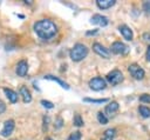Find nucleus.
I'll use <instances>...</instances> for the list:
<instances>
[{"instance_id": "0eeeda50", "label": "nucleus", "mask_w": 150, "mask_h": 140, "mask_svg": "<svg viewBox=\"0 0 150 140\" xmlns=\"http://www.w3.org/2000/svg\"><path fill=\"white\" fill-rule=\"evenodd\" d=\"M93 51H94L96 54H98L100 56L105 58V59H108V58H109V55H110L109 51H108L103 45H101V44H98V42L93 44Z\"/></svg>"}, {"instance_id": "423d86ee", "label": "nucleus", "mask_w": 150, "mask_h": 140, "mask_svg": "<svg viewBox=\"0 0 150 140\" xmlns=\"http://www.w3.org/2000/svg\"><path fill=\"white\" fill-rule=\"evenodd\" d=\"M110 51L114 54H127L129 52V47L121 41H115V42H112Z\"/></svg>"}, {"instance_id": "1a4fd4ad", "label": "nucleus", "mask_w": 150, "mask_h": 140, "mask_svg": "<svg viewBox=\"0 0 150 140\" xmlns=\"http://www.w3.org/2000/svg\"><path fill=\"white\" fill-rule=\"evenodd\" d=\"M90 22L94 24V25H98V26L104 27V26L108 25L109 20H108V18L104 16V15H101V14H94V15L91 16V19H90Z\"/></svg>"}, {"instance_id": "473e14b6", "label": "nucleus", "mask_w": 150, "mask_h": 140, "mask_svg": "<svg viewBox=\"0 0 150 140\" xmlns=\"http://www.w3.org/2000/svg\"><path fill=\"white\" fill-rule=\"evenodd\" d=\"M13 140H16V139H13Z\"/></svg>"}, {"instance_id": "f03ea898", "label": "nucleus", "mask_w": 150, "mask_h": 140, "mask_svg": "<svg viewBox=\"0 0 150 140\" xmlns=\"http://www.w3.org/2000/svg\"><path fill=\"white\" fill-rule=\"evenodd\" d=\"M69 55L73 61H81L88 55V48L83 44H75L74 47L70 49Z\"/></svg>"}, {"instance_id": "f257e3e1", "label": "nucleus", "mask_w": 150, "mask_h": 140, "mask_svg": "<svg viewBox=\"0 0 150 140\" xmlns=\"http://www.w3.org/2000/svg\"><path fill=\"white\" fill-rule=\"evenodd\" d=\"M34 31L39 38L49 40L57 33V26L49 19H41L34 24Z\"/></svg>"}, {"instance_id": "393cba45", "label": "nucleus", "mask_w": 150, "mask_h": 140, "mask_svg": "<svg viewBox=\"0 0 150 140\" xmlns=\"http://www.w3.org/2000/svg\"><path fill=\"white\" fill-rule=\"evenodd\" d=\"M62 124H63V120L59 116V118L56 119V122L54 124V126H55V128H61V127H62Z\"/></svg>"}, {"instance_id": "cd10ccee", "label": "nucleus", "mask_w": 150, "mask_h": 140, "mask_svg": "<svg viewBox=\"0 0 150 140\" xmlns=\"http://www.w3.org/2000/svg\"><path fill=\"white\" fill-rule=\"evenodd\" d=\"M5 111H6V105H5V102L0 99V114H1V113H4Z\"/></svg>"}, {"instance_id": "f3484780", "label": "nucleus", "mask_w": 150, "mask_h": 140, "mask_svg": "<svg viewBox=\"0 0 150 140\" xmlns=\"http://www.w3.org/2000/svg\"><path fill=\"white\" fill-rule=\"evenodd\" d=\"M45 79H48V80H53V81L57 82V84H59L61 87H63V88H66V89H69V86H68V84H67V82L62 81L61 79H59V78H56V76H54V75H46V76H45Z\"/></svg>"}, {"instance_id": "4be33fe9", "label": "nucleus", "mask_w": 150, "mask_h": 140, "mask_svg": "<svg viewBox=\"0 0 150 140\" xmlns=\"http://www.w3.org/2000/svg\"><path fill=\"white\" fill-rule=\"evenodd\" d=\"M81 132L80 131H76V132H74V133H71L69 136H68V139L67 140H81Z\"/></svg>"}, {"instance_id": "5701e85b", "label": "nucleus", "mask_w": 150, "mask_h": 140, "mask_svg": "<svg viewBox=\"0 0 150 140\" xmlns=\"http://www.w3.org/2000/svg\"><path fill=\"white\" fill-rule=\"evenodd\" d=\"M41 105H42L45 108H48V109H52V108L54 107L53 102H50V101H48V100H41Z\"/></svg>"}, {"instance_id": "c756f323", "label": "nucleus", "mask_w": 150, "mask_h": 140, "mask_svg": "<svg viewBox=\"0 0 150 140\" xmlns=\"http://www.w3.org/2000/svg\"><path fill=\"white\" fill-rule=\"evenodd\" d=\"M97 33V29H94V31H88L86 34L87 35H94V34H96Z\"/></svg>"}, {"instance_id": "6ab92c4d", "label": "nucleus", "mask_w": 150, "mask_h": 140, "mask_svg": "<svg viewBox=\"0 0 150 140\" xmlns=\"http://www.w3.org/2000/svg\"><path fill=\"white\" fill-rule=\"evenodd\" d=\"M73 124H74L75 126H77V127L83 126V120H82V118H81V115H80V114H75V115H74Z\"/></svg>"}, {"instance_id": "a211bd4d", "label": "nucleus", "mask_w": 150, "mask_h": 140, "mask_svg": "<svg viewBox=\"0 0 150 140\" xmlns=\"http://www.w3.org/2000/svg\"><path fill=\"white\" fill-rule=\"evenodd\" d=\"M138 113H139V115H141L142 118L146 119V118L150 116V108L146 107V106H143V105H142V106L138 107Z\"/></svg>"}, {"instance_id": "bb28decb", "label": "nucleus", "mask_w": 150, "mask_h": 140, "mask_svg": "<svg viewBox=\"0 0 150 140\" xmlns=\"http://www.w3.org/2000/svg\"><path fill=\"white\" fill-rule=\"evenodd\" d=\"M48 122H49V118H48V116H43V127H42L43 131H47V128H48Z\"/></svg>"}, {"instance_id": "2eb2a0df", "label": "nucleus", "mask_w": 150, "mask_h": 140, "mask_svg": "<svg viewBox=\"0 0 150 140\" xmlns=\"http://www.w3.org/2000/svg\"><path fill=\"white\" fill-rule=\"evenodd\" d=\"M4 92H5V94H6V96L8 98V100L11 101V102H16L18 101V94L13 91V89H11V88H4Z\"/></svg>"}, {"instance_id": "9b49d317", "label": "nucleus", "mask_w": 150, "mask_h": 140, "mask_svg": "<svg viewBox=\"0 0 150 140\" xmlns=\"http://www.w3.org/2000/svg\"><path fill=\"white\" fill-rule=\"evenodd\" d=\"M118 29H120L121 34L123 35V38H124L125 40H128V41L132 40L134 34H132V31L130 29V27H128L127 25H121V26L118 27Z\"/></svg>"}, {"instance_id": "39448f33", "label": "nucleus", "mask_w": 150, "mask_h": 140, "mask_svg": "<svg viewBox=\"0 0 150 140\" xmlns=\"http://www.w3.org/2000/svg\"><path fill=\"white\" fill-rule=\"evenodd\" d=\"M107 86V81L101 76H95L89 80V87L93 91H102Z\"/></svg>"}, {"instance_id": "4468645a", "label": "nucleus", "mask_w": 150, "mask_h": 140, "mask_svg": "<svg viewBox=\"0 0 150 140\" xmlns=\"http://www.w3.org/2000/svg\"><path fill=\"white\" fill-rule=\"evenodd\" d=\"M115 135H116V129L115 128H108L103 132L101 140H114Z\"/></svg>"}, {"instance_id": "a878e982", "label": "nucleus", "mask_w": 150, "mask_h": 140, "mask_svg": "<svg viewBox=\"0 0 150 140\" xmlns=\"http://www.w3.org/2000/svg\"><path fill=\"white\" fill-rule=\"evenodd\" d=\"M143 9H144L146 13L150 14V1H144V4H143Z\"/></svg>"}, {"instance_id": "c85d7f7f", "label": "nucleus", "mask_w": 150, "mask_h": 140, "mask_svg": "<svg viewBox=\"0 0 150 140\" xmlns=\"http://www.w3.org/2000/svg\"><path fill=\"white\" fill-rule=\"evenodd\" d=\"M143 39L145 41H150V33H144L143 34Z\"/></svg>"}, {"instance_id": "f8f14e48", "label": "nucleus", "mask_w": 150, "mask_h": 140, "mask_svg": "<svg viewBox=\"0 0 150 140\" xmlns=\"http://www.w3.org/2000/svg\"><path fill=\"white\" fill-rule=\"evenodd\" d=\"M20 95L22 96L23 102H30L32 101V94H30L29 89L26 86H21L20 87Z\"/></svg>"}, {"instance_id": "ddd939ff", "label": "nucleus", "mask_w": 150, "mask_h": 140, "mask_svg": "<svg viewBox=\"0 0 150 140\" xmlns=\"http://www.w3.org/2000/svg\"><path fill=\"white\" fill-rule=\"evenodd\" d=\"M115 0H96V5L98 8L101 9H107V8H110L111 6L115 5Z\"/></svg>"}, {"instance_id": "b1692460", "label": "nucleus", "mask_w": 150, "mask_h": 140, "mask_svg": "<svg viewBox=\"0 0 150 140\" xmlns=\"http://www.w3.org/2000/svg\"><path fill=\"white\" fill-rule=\"evenodd\" d=\"M139 101H141V102L150 104V94H142V95L139 96Z\"/></svg>"}, {"instance_id": "20e7f679", "label": "nucleus", "mask_w": 150, "mask_h": 140, "mask_svg": "<svg viewBox=\"0 0 150 140\" xmlns=\"http://www.w3.org/2000/svg\"><path fill=\"white\" fill-rule=\"evenodd\" d=\"M128 71H129V73L131 74V76H132L134 79H136V80H142V79L144 78V75H145L144 69H143L139 65H137V64H131V65L129 66Z\"/></svg>"}, {"instance_id": "aec40b11", "label": "nucleus", "mask_w": 150, "mask_h": 140, "mask_svg": "<svg viewBox=\"0 0 150 140\" xmlns=\"http://www.w3.org/2000/svg\"><path fill=\"white\" fill-rule=\"evenodd\" d=\"M97 120H98V122L102 124V125L108 124V118H107L105 114L102 113V112H98V113H97Z\"/></svg>"}, {"instance_id": "7ed1b4c3", "label": "nucleus", "mask_w": 150, "mask_h": 140, "mask_svg": "<svg viewBox=\"0 0 150 140\" xmlns=\"http://www.w3.org/2000/svg\"><path fill=\"white\" fill-rule=\"evenodd\" d=\"M123 79H124V76H123L122 72L118 71V69H114V71H111V72H109V73L107 74V80H108V82L111 84L112 86L121 84V82L123 81Z\"/></svg>"}, {"instance_id": "6e6552de", "label": "nucleus", "mask_w": 150, "mask_h": 140, "mask_svg": "<svg viewBox=\"0 0 150 140\" xmlns=\"http://www.w3.org/2000/svg\"><path fill=\"white\" fill-rule=\"evenodd\" d=\"M14 126H15V124H14V121H13L12 119L6 120V121L4 122V128L1 129L0 134H1L2 136H5V138L8 136V135H11L12 132H13V129H14Z\"/></svg>"}, {"instance_id": "dca6fc26", "label": "nucleus", "mask_w": 150, "mask_h": 140, "mask_svg": "<svg viewBox=\"0 0 150 140\" xmlns=\"http://www.w3.org/2000/svg\"><path fill=\"white\" fill-rule=\"evenodd\" d=\"M118 102H116V101H111V102H109L107 106H105V112L108 113V114H112V113H115L117 109H118Z\"/></svg>"}, {"instance_id": "412c9836", "label": "nucleus", "mask_w": 150, "mask_h": 140, "mask_svg": "<svg viewBox=\"0 0 150 140\" xmlns=\"http://www.w3.org/2000/svg\"><path fill=\"white\" fill-rule=\"evenodd\" d=\"M83 101H86V102H93V104H102V102H107L108 99H90V98H84Z\"/></svg>"}, {"instance_id": "9d476101", "label": "nucleus", "mask_w": 150, "mask_h": 140, "mask_svg": "<svg viewBox=\"0 0 150 140\" xmlns=\"http://www.w3.org/2000/svg\"><path fill=\"white\" fill-rule=\"evenodd\" d=\"M15 72L19 76H25L28 72V64L26 60H20L18 64H16V68H15Z\"/></svg>"}, {"instance_id": "2f4dec72", "label": "nucleus", "mask_w": 150, "mask_h": 140, "mask_svg": "<svg viewBox=\"0 0 150 140\" xmlns=\"http://www.w3.org/2000/svg\"><path fill=\"white\" fill-rule=\"evenodd\" d=\"M45 140H53V139H52V138H49V136H48V138H46V139H45Z\"/></svg>"}, {"instance_id": "7c9ffc66", "label": "nucleus", "mask_w": 150, "mask_h": 140, "mask_svg": "<svg viewBox=\"0 0 150 140\" xmlns=\"http://www.w3.org/2000/svg\"><path fill=\"white\" fill-rule=\"evenodd\" d=\"M146 60L150 61V46H149L148 49H146Z\"/></svg>"}]
</instances>
